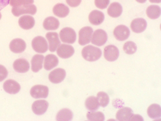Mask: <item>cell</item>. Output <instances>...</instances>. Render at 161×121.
Returning a JSON list of instances; mask_svg holds the SVG:
<instances>
[{
	"label": "cell",
	"mask_w": 161,
	"mask_h": 121,
	"mask_svg": "<svg viewBox=\"0 0 161 121\" xmlns=\"http://www.w3.org/2000/svg\"><path fill=\"white\" fill-rule=\"evenodd\" d=\"M93 33L92 28L89 26H86L81 29L79 32L78 42L81 46L89 43Z\"/></svg>",
	"instance_id": "6"
},
{
	"label": "cell",
	"mask_w": 161,
	"mask_h": 121,
	"mask_svg": "<svg viewBox=\"0 0 161 121\" xmlns=\"http://www.w3.org/2000/svg\"><path fill=\"white\" fill-rule=\"evenodd\" d=\"M122 12V7L121 5L117 2L111 3L107 9V13L108 15L113 18H117L119 16Z\"/></svg>",
	"instance_id": "25"
},
{
	"label": "cell",
	"mask_w": 161,
	"mask_h": 121,
	"mask_svg": "<svg viewBox=\"0 0 161 121\" xmlns=\"http://www.w3.org/2000/svg\"><path fill=\"white\" fill-rule=\"evenodd\" d=\"M108 36L106 33L103 30L98 29L95 31L93 33L91 39L92 44L101 46L106 42Z\"/></svg>",
	"instance_id": "7"
},
{
	"label": "cell",
	"mask_w": 161,
	"mask_h": 121,
	"mask_svg": "<svg viewBox=\"0 0 161 121\" xmlns=\"http://www.w3.org/2000/svg\"><path fill=\"white\" fill-rule=\"evenodd\" d=\"M59 25L58 20L53 16H49L46 18L43 23L44 28L47 30H56L58 28Z\"/></svg>",
	"instance_id": "23"
},
{
	"label": "cell",
	"mask_w": 161,
	"mask_h": 121,
	"mask_svg": "<svg viewBox=\"0 0 161 121\" xmlns=\"http://www.w3.org/2000/svg\"><path fill=\"white\" fill-rule=\"evenodd\" d=\"M3 88L7 93L10 94H15L18 93L20 89V85L16 81L8 79L4 82Z\"/></svg>",
	"instance_id": "16"
},
{
	"label": "cell",
	"mask_w": 161,
	"mask_h": 121,
	"mask_svg": "<svg viewBox=\"0 0 161 121\" xmlns=\"http://www.w3.org/2000/svg\"><path fill=\"white\" fill-rule=\"evenodd\" d=\"M8 70L3 65L0 64V82L2 81L7 77Z\"/></svg>",
	"instance_id": "35"
},
{
	"label": "cell",
	"mask_w": 161,
	"mask_h": 121,
	"mask_svg": "<svg viewBox=\"0 0 161 121\" xmlns=\"http://www.w3.org/2000/svg\"><path fill=\"white\" fill-rule=\"evenodd\" d=\"M46 37L49 44V50L53 52L60 44L58 34L56 32H48L46 35Z\"/></svg>",
	"instance_id": "13"
},
{
	"label": "cell",
	"mask_w": 161,
	"mask_h": 121,
	"mask_svg": "<svg viewBox=\"0 0 161 121\" xmlns=\"http://www.w3.org/2000/svg\"><path fill=\"white\" fill-rule=\"evenodd\" d=\"M59 37L61 41L64 43L73 44L76 39V34L72 28L66 27L60 31Z\"/></svg>",
	"instance_id": "3"
},
{
	"label": "cell",
	"mask_w": 161,
	"mask_h": 121,
	"mask_svg": "<svg viewBox=\"0 0 161 121\" xmlns=\"http://www.w3.org/2000/svg\"><path fill=\"white\" fill-rule=\"evenodd\" d=\"M54 14L60 18H64L68 15L69 10V8L63 3H58L55 5L53 9Z\"/></svg>",
	"instance_id": "21"
},
{
	"label": "cell",
	"mask_w": 161,
	"mask_h": 121,
	"mask_svg": "<svg viewBox=\"0 0 161 121\" xmlns=\"http://www.w3.org/2000/svg\"><path fill=\"white\" fill-rule=\"evenodd\" d=\"M44 57L42 54H36L32 58L31 63V69L34 72L39 71L42 67V63Z\"/></svg>",
	"instance_id": "22"
},
{
	"label": "cell",
	"mask_w": 161,
	"mask_h": 121,
	"mask_svg": "<svg viewBox=\"0 0 161 121\" xmlns=\"http://www.w3.org/2000/svg\"><path fill=\"white\" fill-rule=\"evenodd\" d=\"M10 0H0V11L8 5Z\"/></svg>",
	"instance_id": "37"
},
{
	"label": "cell",
	"mask_w": 161,
	"mask_h": 121,
	"mask_svg": "<svg viewBox=\"0 0 161 121\" xmlns=\"http://www.w3.org/2000/svg\"><path fill=\"white\" fill-rule=\"evenodd\" d=\"M142 117L139 115H133L131 116L130 120H143Z\"/></svg>",
	"instance_id": "38"
},
{
	"label": "cell",
	"mask_w": 161,
	"mask_h": 121,
	"mask_svg": "<svg viewBox=\"0 0 161 121\" xmlns=\"http://www.w3.org/2000/svg\"><path fill=\"white\" fill-rule=\"evenodd\" d=\"M149 2L152 3H160L161 0H149Z\"/></svg>",
	"instance_id": "39"
},
{
	"label": "cell",
	"mask_w": 161,
	"mask_h": 121,
	"mask_svg": "<svg viewBox=\"0 0 161 121\" xmlns=\"http://www.w3.org/2000/svg\"><path fill=\"white\" fill-rule=\"evenodd\" d=\"M48 106L47 101L44 100H37L33 102L32 105V110L33 112L38 115L44 113Z\"/></svg>",
	"instance_id": "12"
},
{
	"label": "cell",
	"mask_w": 161,
	"mask_h": 121,
	"mask_svg": "<svg viewBox=\"0 0 161 121\" xmlns=\"http://www.w3.org/2000/svg\"><path fill=\"white\" fill-rule=\"evenodd\" d=\"M10 1L11 5L13 6L30 4L34 2V0H10Z\"/></svg>",
	"instance_id": "33"
},
{
	"label": "cell",
	"mask_w": 161,
	"mask_h": 121,
	"mask_svg": "<svg viewBox=\"0 0 161 121\" xmlns=\"http://www.w3.org/2000/svg\"><path fill=\"white\" fill-rule=\"evenodd\" d=\"M73 117L72 112L70 109L64 108L60 110L56 116L57 121H69L72 119Z\"/></svg>",
	"instance_id": "27"
},
{
	"label": "cell",
	"mask_w": 161,
	"mask_h": 121,
	"mask_svg": "<svg viewBox=\"0 0 161 121\" xmlns=\"http://www.w3.org/2000/svg\"><path fill=\"white\" fill-rule=\"evenodd\" d=\"M33 49L36 52L39 53L45 52L48 49L47 42L43 37L38 36L35 37L31 42Z\"/></svg>",
	"instance_id": "4"
},
{
	"label": "cell",
	"mask_w": 161,
	"mask_h": 121,
	"mask_svg": "<svg viewBox=\"0 0 161 121\" xmlns=\"http://www.w3.org/2000/svg\"><path fill=\"white\" fill-rule=\"evenodd\" d=\"M146 12L147 17L150 19H155L160 16L161 9L158 5H151L147 8Z\"/></svg>",
	"instance_id": "28"
},
{
	"label": "cell",
	"mask_w": 161,
	"mask_h": 121,
	"mask_svg": "<svg viewBox=\"0 0 161 121\" xmlns=\"http://www.w3.org/2000/svg\"><path fill=\"white\" fill-rule=\"evenodd\" d=\"M58 63V59L55 55L49 54L45 57L44 67L46 70H49L57 66Z\"/></svg>",
	"instance_id": "24"
},
{
	"label": "cell",
	"mask_w": 161,
	"mask_h": 121,
	"mask_svg": "<svg viewBox=\"0 0 161 121\" xmlns=\"http://www.w3.org/2000/svg\"><path fill=\"white\" fill-rule=\"evenodd\" d=\"M13 67L16 72L24 73L27 72L30 68V65L27 61L24 58L16 59L13 64Z\"/></svg>",
	"instance_id": "17"
},
{
	"label": "cell",
	"mask_w": 161,
	"mask_h": 121,
	"mask_svg": "<svg viewBox=\"0 0 161 121\" xmlns=\"http://www.w3.org/2000/svg\"><path fill=\"white\" fill-rule=\"evenodd\" d=\"M74 52L73 47L71 45L66 44H61L57 50V55L62 58H67L70 57Z\"/></svg>",
	"instance_id": "11"
},
{
	"label": "cell",
	"mask_w": 161,
	"mask_h": 121,
	"mask_svg": "<svg viewBox=\"0 0 161 121\" xmlns=\"http://www.w3.org/2000/svg\"><path fill=\"white\" fill-rule=\"evenodd\" d=\"M66 76L65 70L63 69L58 68L51 71L48 75V79L50 82L57 84L62 82Z\"/></svg>",
	"instance_id": "10"
},
{
	"label": "cell",
	"mask_w": 161,
	"mask_h": 121,
	"mask_svg": "<svg viewBox=\"0 0 161 121\" xmlns=\"http://www.w3.org/2000/svg\"><path fill=\"white\" fill-rule=\"evenodd\" d=\"M104 19V14L101 12L97 10L92 11L88 16L89 20L92 25H98L101 24Z\"/></svg>",
	"instance_id": "18"
},
{
	"label": "cell",
	"mask_w": 161,
	"mask_h": 121,
	"mask_svg": "<svg viewBox=\"0 0 161 121\" xmlns=\"http://www.w3.org/2000/svg\"><path fill=\"white\" fill-rule=\"evenodd\" d=\"M119 56L118 48L113 45H108L105 47L104 49V56L108 61L112 62L116 60Z\"/></svg>",
	"instance_id": "9"
},
{
	"label": "cell",
	"mask_w": 161,
	"mask_h": 121,
	"mask_svg": "<svg viewBox=\"0 0 161 121\" xmlns=\"http://www.w3.org/2000/svg\"><path fill=\"white\" fill-rule=\"evenodd\" d=\"M132 110L129 107H124L119 110L115 117L119 121H128L133 114Z\"/></svg>",
	"instance_id": "20"
},
{
	"label": "cell",
	"mask_w": 161,
	"mask_h": 121,
	"mask_svg": "<svg viewBox=\"0 0 161 121\" xmlns=\"http://www.w3.org/2000/svg\"><path fill=\"white\" fill-rule=\"evenodd\" d=\"M67 4L72 7L78 6L80 3L81 0H66Z\"/></svg>",
	"instance_id": "36"
},
{
	"label": "cell",
	"mask_w": 161,
	"mask_h": 121,
	"mask_svg": "<svg viewBox=\"0 0 161 121\" xmlns=\"http://www.w3.org/2000/svg\"><path fill=\"white\" fill-rule=\"evenodd\" d=\"M137 2L140 3H143L145 2L146 0H136Z\"/></svg>",
	"instance_id": "40"
},
{
	"label": "cell",
	"mask_w": 161,
	"mask_h": 121,
	"mask_svg": "<svg viewBox=\"0 0 161 121\" xmlns=\"http://www.w3.org/2000/svg\"><path fill=\"white\" fill-rule=\"evenodd\" d=\"M137 46L136 44L132 41L126 42L123 46L124 51L128 54H133L135 52Z\"/></svg>",
	"instance_id": "32"
},
{
	"label": "cell",
	"mask_w": 161,
	"mask_h": 121,
	"mask_svg": "<svg viewBox=\"0 0 161 121\" xmlns=\"http://www.w3.org/2000/svg\"><path fill=\"white\" fill-rule=\"evenodd\" d=\"M87 119L90 121H103L104 116L103 113L101 112H88L86 114Z\"/></svg>",
	"instance_id": "30"
},
{
	"label": "cell",
	"mask_w": 161,
	"mask_h": 121,
	"mask_svg": "<svg viewBox=\"0 0 161 121\" xmlns=\"http://www.w3.org/2000/svg\"><path fill=\"white\" fill-rule=\"evenodd\" d=\"M97 98L99 105L105 107L109 103V99L108 95L103 91H100L97 94Z\"/></svg>",
	"instance_id": "31"
},
{
	"label": "cell",
	"mask_w": 161,
	"mask_h": 121,
	"mask_svg": "<svg viewBox=\"0 0 161 121\" xmlns=\"http://www.w3.org/2000/svg\"><path fill=\"white\" fill-rule=\"evenodd\" d=\"M26 45L25 41L20 38L13 40L10 42L9 47L10 50L14 53H20L25 49Z\"/></svg>",
	"instance_id": "14"
},
{
	"label": "cell",
	"mask_w": 161,
	"mask_h": 121,
	"mask_svg": "<svg viewBox=\"0 0 161 121\" xmlns=\"http://www.w3.org/2000/svg\"><path fill=\"white\" fill-rule=\"evenodd\" d=\"M83 58L89 62L96 61L101 57L102 51L101 49L95 46L88 45L85 47L81 51Z\"/></svg>",
	"instance_id": "1"
},
{
	"label": "cell",
	"mask_w": 161,
	"mask_h": 121,
	"mask_svg": "<svg viewBox=\"0 0 161 121\" xmlns=\"http://www.w3.org/2000/svg\"><path fill=\"white\" fill-rule=\"evenodd\" d=\"M109 3V0H95L94 3L97 8L103 9L106 8Z\"/></svg>",
	"instance_id": "34"
},
{
	"label": "cell",
	"mask_w": 161,
	"mask_h": 121,
	"mask_svg": "<svg viewBox=\"0 0 161 121\" xmlns=\"http://www.w3.org/2000/svg\"><path fill=\"white\" fill-rule=\"evenodd\" d=\"M147 25L145 19L139 18L132 20L130 24V27L133 32L139 33L143 32L146 29Z\"/></svg>",
	"instance_id": "15"
},
{
	"label": "cell",
	"mask_w": 161,
	"mask_h": 121,
	"mask_svg": "<svg viewBox=\"0 0 161 121\" xmlns=\"http://www.w3.org/2000/svg\"><path fill=\"white\" fill-rule=\"evenodd\" d=\"M147 113L149 117L151 118H158L160 117L161 115L160 106L158 104H152L148 107Z\"/></svg>",
	"instance_id": "26"
},
{
	"label": "cell",
	"mask_w": 161,
	"mask_h": 121,
	"mask_svg": "<svg viewBox=\"0 0 161 121\" xmlns=\"http://www.w3.org/2000/svg\"><path fill=\"white\" fill-rule=\"evenodd\" d=\"M48 87L42 85H36L31 88L30 93L32 97L36 99L46 98L48 94Z\"/></svg>",
	"instance_id": "5"
},
{
	"label": "cell",
	"mask_w": 161,
	"mask_h": 121,
	"mask_svg": "<svg viewBox=\"0 0 161 121\" xmlns=\"http://www.w3.org/2000/svg\"><path fill=\"white\" fill-rule=\"evenodd\" d=\"M86 108L90 111H95L99 107V104L97 98L93 96L88 97L85 101Z\"/></svg>",
	"instance_id": "29"
},
{
	"label": "cell",
	"mask_w": 161,
	"mask_h": 121,
	"mask_svg": "<svg viewBox=\"0 0 161 121\" xmlns=\"http://www.w3.org/2000/svg\"><path fill=\"white\" fill-rule=\"evenodd\" d=\"M18 23L19 26L22 29L29 30L34 26L35 21L32 16L25 15L21 17L19 19Z\"/></svg>",
	"instance_id": "19"
},
{
	"label": "cell",
	"mask_w": 161,
	"mask_h": 121,
	"mask_svg": "<svg viewBox=\"0 0 161 121\" xmlns=\"http://www.w3.org/2000/svg\"><path fill=\"white\" fill-rule=\"evenodd\" d=\"M130 34V31L128 28L123 25H119L116 26L113 31L115 38L119 41H123L127 39Z\"/></svg>",
	"instance_id": "8"
},
{
	"label": "cell",
	"mask_w": 161,
	"mask_h": 121,
	"mask_svg": "<svg viewBox=\"0 0 161 121\" xmlns=\"http://www.w3.org/2000/svg\"><path fill=\"white\" fill-rule=\"evenodd\" d=\"M37 11L36 6L33 4H28L13 6L12 9V14L16 16L24 14L34 15Z\"/></svg>",
	"instance_id": "2"
}]
</instances>
